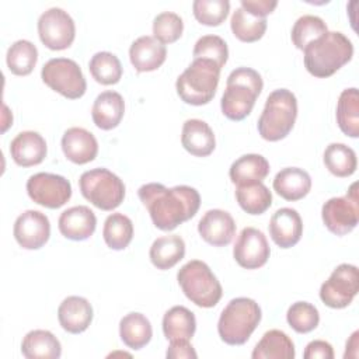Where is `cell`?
<instances>
[{
    "label": "cell",
    "mask_w": 359,
    "mask_h": 359,
    "mask_svg": "<svg viewBox=\"0 0 359 359\" xmlns=\"http://www.w3.org/2000/svg\"><path fill=\"white\" fill-rule=\"evenodd\" d=\"M137 195L153 224L164 231H171L192 219L201 206L199 192L188 185L167 188L160 182H149L137 189Z\"/></svg>",
    "instance_id": "6da1fadb"
},
{
    "label": "cell",
    "mask_w": 359,
    "mask_h": 359,
    "mask_svg": "<svg viewBox=\"0 0 359 359\" xmlns=\"http://www.w3.org/2000/svg\"><path fill=\"white\" fill-rule=\"evenodd\" d=\"M304 52V67L318 79L332 76L353 56L351 39L339 31H327L320 38L311 41Z\"/></svg>",
    "instance_id": "7a4b0ae2"
},
{
    "label": "cell",
    "mask_w": 359,
    "mask_h": 359,
    "mask_svg": "<svg viewBox=\"0 0 359 359\" xmlns=\"http://www.w3.org/2000/svg\"><path fill=\"white\" fill-rule=\"evenodd\" d=\"M264 87L261 74L251 67L234 69L226 81L222 95V112L230 121H243L254 108Z\"/></svg>",
    "instance_id": "3957f363"
},
{
    "label": "cell",
    "mask_w": 359,
    "mask_h": 359,
    "mask_svg": "<svg viewBox=\"0 0 359 359\" xmlns=\"http://www.w3.org/2000/svg\"><path fill=\"white\" fill-rule=\"evenodd\" d=\"M296 118V95L287 88H278L268 95L257 128L262 139L268 142H278L290 133Z\"/></svg>",
    "instance_id": "277c9868"
},
{
    "label": "cell",
    "mask_w": 359,
    "mask_h": 359,
    "mask_svg": "<svg viewBox=\"0 0 359 359\" xmlns=\"http://www.w3.org/2000/svg\"><path fill=\"white\" fill-rule=\"evenodd\" d=\"M261 317V307L255 300L250 297L231 299L219 317L220 339L227 345L245 344L258 327Z\"/></svg>",
    "instance_id": "5b68a950"
},
{
    "label": "cell",
    "mask_w": 359,
    "mask_h": 359,
    "mask_svg": "<svg viewBox=\"0 0 359 359\" xmlns=\"http://www.w3.org/2000/svg\"><path fill=\"white\" fill-rule=\"evenodd\" d=\"M220 67L210 59L198 57L178 76L175 88L180 98L191 105L212 101L220 79Z\"/></svg>",
    "instance_id": "8992f818"
},
{
    "label": "cell",
    "mask_w": 359,
    "mask_h": 359,
    "mask_svg": "<svg viewBox=\"0 0 359 359\" xmlns=\"http://www.w3.org/2000/svg\"><path fill=\"white\" fill-rule=\"evenodd\" d=\"M184 294L198 307H215L222 299L223 289L209 265L199 259L188 261L177 273Z\"/></svg>",
    "instance_id": "52a82bcc"
},
{
    "label": "cell",
    "mask_w": 359,
    "mask_h": 359,
    "mask_svg": "<svg viewBox=\"0 0 359 359\" xmlns=\"http://www.w3.org/2000/svg\"><path fill=\"white\" fill-rule=\"evenodd\" d=\"M81 195L101 210L118 208L125 198L123 181L108 168H93L80 175Z\"/></svg>",
    "instance_id": "ba28073f"
},
{
    "label": "cell",
    "mask_w": 359,
    "mask_h": 359,
    "mask_svg": "<svg viewBox=\"0 0 359 359\" xmlns=\"http://www.w3.org/2000/svg\"><path fill=\"white\" fill-rule=\"evenodd\" d=\"M41 77L49 88L69 100H77L83 97L87 90L84 74L73 59H49L41 70Z\"/></svg>",
    "instance_id": "9c48e42d"
},
{
    "label": "cell",
    "mask_w": 359,
    "mask_h": 359,
    "mask_svg": "<svg viewBox=\"0 0 359 359\" xmlns=\"http://www.w3.org/2000/svg\"><path fill=\"white\" fill-rule=\"evenodd\" d=\"M358 182H353L345 196L330 198L321 208V217L325 227L337 234L351 233L359 222V198Z\"/></svg>",
    "instance_id": "30bf717a"
},
{
    "label": "cell",
    "mask_w": 359,
    "mask_h": 359,
    "mask_svg": "<svg viewBox=\"0 0 359 359\" xmlns=\"http://www.w3.org/2000/svg\"><path fill=\"white\" fill-rule=\"evenodd\" d=\"M359 290V272L352 264L338 265L320 287V299L331 309L349 306Z\"/></svg>",
    "instance_id": "8fae6325"
},
{
    "label": "cell",
    "mask_w": 359,
    "mask_h": 359,
    "mask_svg": "<svg viewBox=\"0 0 359 359\" xmlns=\"http://www.w3.org/2000/svg\"><path fill=\"white\" fill-rule=\"evenodd\" d=\"M38 35L46 48L63 50L73 43L76 25L67 11L60 7H50L38 18Z\"/></svg>",
    "instance_id": "7c38bea8"
},
{
    "label": "cell",
    "mask_w": 359,
    "mask_h": 359,
    "mask_svg": "<svg viewBox=\"0 0 359 359\" xmlns=\"http://www.w3.org/2000/svg\"><path fill=\"white\" fill-rule=\"evenodd\" d=\"M28 196L38 205L57 209L72 196V185L67 178L52 172H36L27 181Z\"/></svg>",
    "instance_id": "4fadbf2b"
},
{
    "label": "cell",
    "mask_w": 359,
    "mask_h": 359,
    "mask_svg": "<svg viewBox=\"0 0 359 359\" xmlns=\"http://www.w3.org/2000/svg\"><path fill=\"white\" fill-rule=\"evenodd\" d=\"M271 248L265 234L255 227H244L234 244L233 257L245 269H258L266 264Z\"/></svg>",
    "instance_id": "5bb4252c"
},
{
    "label": "cell",
    "mask_w": 359,
    "mask_h": 359,
    "mask_svg": "<svg viewBox=\"0 0 359 359\" xmlns=\"http://www.w3.org/2000/svg\"><path fill=\"white\" fill-rule=\"evenodd\" d=\"M14 238L25 250L43 247L50 237V223L45 213L39 210L22 212L14 223Z\"/></svg>",
    "instance_id": "9a60e30c"
},
{
    "label": "cell",
    "mask_w": 359,
    "mask_h": 359,
    "mask_svg": "<svg viewBox=\"0 0 359 359\" xmlns=\"http://www.w3.org/2000/svg\"><path fill=\"white\" fill-rule=\"evenodd\" d=\"M198 231L208 244L224 247L231 243L236 234V222L229 212L210 209L201 217Z\"/></svg>",
    "instance_id": "2e32d148"
},
{
    "label": "cell",
    "mask_w": 359,
    "mask_h": 359,
    "mask_svg": "<svg viewBox=\"0 0 359 359\" xmlns=\"http://www.w3.org/2000/svg\"><path fill=\"white\" fill-rule=\"evenodd\" d=\"M269 236L280 248L296 245L303 234V222L296 209L280 208L269 220Z\"/></svg>",
    "instance_id": "e0dca14e"
},
{
    "label": "cell",
    "mask_w": 359,
    "mask_h": 359,
    "mask_svg": "<svg viewBox=\"0 0 359 359\" xmlns=\"http://www.w3.org/2000/svg\"><path fill=\"white\" fill-rule=\"evenodd\" d=\"M57 227L62 236L73 241H83L91 237L97 227L94 212L84 205L73 206L60 213Z\"/></svg>",
    "instance_id": "ac0fdd59"
},
{
    "label": "cell",
    "mask_w": 359,
    "mask_h": 359,
    "mask_svg": "<svg viewBox=\"0 0 359 359\" xmlns=\"http://www.w3.org/2000/svg\"><path fill=\"white\" fill-rule=\"evenodd\" d=\"M62 150L67 160L74 164H86L93 161L98 153V142L95 136L84 128H69L62 136Z\"/></svg>",
    "instance_id": "d6986e66"
},
{
    "label": "cell",
    "mask_w": 359,
    "mask_h": 359,
    "mask_svg": "<svg viewBox=\"0 0 359 359\" xmlns=\"http://www.w3.org/2000/svg\"><path fill=\"white\" fill-rule=\"evenodd\" d=\"M167 57V48L154 36L143 35L135 39L129 48V59L137 72H153Z\"/></svg>",
    "instance_id": "ffe728a7"
},
{
    "label": "cell",
    "mask_w": 359,
    "mask_h": 359,
    "mask_svg": "<svg viewBox=\"0 0 359 359\" xmlns=\"http://www.w3.org/2000/svg\"><path fill=\"white\" fill-rule=\"evenodd\" d=\"M46 142L38 132H20L10 143V154L15 164L21 167L36 165L46 157Z\"/></svg>",
    "instance_id": "44dd1931"
},
{
    "label": "cell",
    "mask_w": 359,
    "mask_h": 359,
    "mask_svg": "<svg viewBox=\"0 0 359 359\" xmlns=\"http://www.w3.org/2000/svg\"><path fill=\"white\" fill-rule=\"evenodd\" d=\"M57 320L65 331L80 334L93 321V306L86 297L69 296L59 304Z\"/></svg>",
    "instance_id": "7402d4cb"
},
{
    "label": "cell",
    "mask_w": 359,
    "mask_h": 359,
    "mask_svg": "<svg viewBox=\"0 0 359 359\" xmlns=\"http://www.w3.org/2000/svg\"><path fill=\"white\" fill-rule=\"evenodd\" d=\"M125 114L123 97L112 90L102 91L94 100L91 108V118L97 128L102 130H111L116 128Z\"/></svg>",
    "instance_id": "603a6c76"
},
{
    "label": "cell",
    "mask_w": 359,
    "mask_h": 359,
    "mask_svg": "<svg viewBox=\"0 0 359 359\" xmlns=\"http://www.w3.org/2000/svg\"><path fill=\"white\" fill-rule=\"evenodd\" d=\"M181 143L188 153L196 157H206L216 147L215 133L202 119H187L184 122Z\"/></svg>",
    "instance_id": "cb8c5ba5"
},
{
    "label": "cell",
    "mask_w": 359,
    "mask_h": 359,
    "mask_svg": "<svg viewBox=\"0 0 359 359\" xmlns=\"http://www.w3.org/2000/svg\"><path fill=\"white\" fill-rule=\"evenodd\" d=\"M272 187L279 196L293 202L303 199L310 192L311 178L303 168L286 167L275 175Z\"/></svg>",
    "instance_id": "d4e9b609"
},
{
    "label": "cell",
    "mask_w": 359,
    "mask_h": 359,
    "mask_svg": "<svg viewBox=\"0 0 359 359\" xmlns=\"http://www.w3.org/2000/svg\"><path fill=\"white\" fill-rule=\"evenodd\" d=\"M21 353L27 359H57L62 355V345L50 331L32 330L22 338Z\"/></svg>",
    "instance_id": "484cf974"
},
{
    "label": "cell",
    "mask_w": 359,
    "mask_h": 359,
    "mask_svg": "<svg viewBox=\"0 0 359 359\" xmlns=\"http://www.w3.org/2000/svg\"><path fill=\"white\" fill-rule=\"evenodd\" d=\"M185 255V243L178 234H168L156 238L150 247L151 264L161 271L177 265Z\"/></svg>",
    "instance_id": "4316f807"
},
{
    "label": "cell",
    "mask_w": 359,
    "mask_h": 359,
    "mask_svg": "<svg viewBox=\"0 0 359 359\" xmlns=\"http://www.w3.org/2000/svg\"><path fill=\"white\" fill-rule=\"evenodd\" d=\"M119 337L128 348L137 351L150 342L153 328L144 314L128 313L119 321Z\"/></svg>",
    "instance_id": "83f0119b"
},
{
    "label": "cell",
    "mask_w": 359,
    "mask_h": 359,
    "mask_svg": "<svg viewBox=\"0 0 359 359\" xmlns=\"http://www.w3.org/2000/svg\"><path fill=\"white\" fill-rule=\"evenodd\" d=\"M296 355L294 344L280 330L266 331L259 342L255 345L251 358L252 359H293Z\"/></svg>",
    "instance_id": "f1b7e54d"
},
{
    "label": "cell",
    "mask_w": 359,
    "mask_h": 359,
    "mask_svg": "<svg viewBox=\"0 0 359 359\" xmlns=\"http://www.w3.org/2000/svg\"><path fill=\"white\" fill-rule=\"evenodd\" d=\"M269 174V163L268 160L255 153L244 154L234 160L230 165L229 175L233 184H248L255 181H262Z\"/></svg>",
    "instance_id": "f546056e"
},
{
    "label": "cell",
    "mask_w": 359,
    "mask_h": 359,
    "mask_svg": "<svg viewBox=\"0 0 359 359\" xmlns=\"http://www.w3.org/2000/svg\"><path fill=\"white\" fill-rule=\"evenodd\" d=\"M196 330L195 314L184 307L174 306L165 311L163 317V332L168 341L191 339Z\"/></svg>",
    "instance_id": "4dcf8cb0"
},
{
    "label": "cell",
    "mask_w": 359,
    "mask_h": 359,
    "mask_svg": "<svg viewBox=\"0 0 359 359\" xmlns=\"http://www.w3.org/2000/svg\"><path fill=\"white\" fill-rule=\"evenodd\" d=\"M236 199L240 208L250 215H262L272 205V194L262 181L237 185Z\"/></svg>",
    "instance_id": "1f68e13d"
},
{
    "label": "cell",
    "mask_w": 359,
    "mask_h": 359,
    "mask_svg": "<svg viewBox=\"0 0 359 359\" xmlns=\"http://www.w3.org/2000/svg\"><path fill=\"white\" fill-rule=\"evenodd\" d=\"M337 123L349 137L359 136V91L355 87L345 88L337 104Z\"/></svg>",
    "instance_id": "d6a6232c"
},
{
    "label": "cell",
    "mask_w": 359,
    "mask_h": 359,
    "mask_svg": "<svg viewBox=\"0 0 359 359\" xmlns=\"http://www.w3.org/2000/svg\"><path fill=\"white\" fill-rule=\"evenodd\" d=\"M324 164L331 174L344 178L356 171L358 158L353 149L344 143H331L324 150Z\"/></svg>",
    "instance_id": "836d02e7"
},
{
    "label": "cell",
    "mask_w": 359,
    "mask_h": 359,
    "mask_svg": "<svg viewBox=\"0 0 359 359\" xmlns=\"http://www.w3.org/2000/svg\"><path fill=\"white\" fill-rule=\"evenodd\" d=\"M102 237L112 250H125L133 238V223L123 213H112L104 222Z\"/></svg>",
    "instance_id": "e575fe53"
},
{
    "label": "cell",
    "mask_w": 359,
    "mask_h": 359,
    "mask_svg": "<svg viewBox=\"0 0 359 359\" xmlns=\"http://www.w3.org/2000/svg\"><path fill=\"white\" fill-rule=\"evenodd\" d=\"M230 27L234 36L243 42H255L261 39L266 31V18L255 17L243 7L233 11Z\"/></svg>",
    "instance_id": "d590c367"
},
{
    "label": "cell",
    "mask_w": 359,
    "mask_h": 359,
    "mask_svg": "<svg viewBox=\"0 0 359 359\" xmlns=\"http://www.w3.org/2000/svg\"><path fill=\"white\" fill-rule=\"evenodd\" d=\"M7 67L15 76L29 74L38 60L36 46L27 39L15 41L7 50Z\"/></svg>",
    "instance_id": "8d00e7d4"
},
{
    "label": "cell",
    "mask_w": 359,
    "mask_h": 359,
    "mask_svg": "<svg viewBox=\"0 0 359 359\" xmlns=\"http://www.w3.org/2000/svg\"><path fill=\"white\" fill-rule=\"evenodd\" d=\"M93 79L104 86L116 84L122 77V65L116 55L102 50L93 55L88 63Z\"/></svg>",
    "instance_id": "74e56055"
},
{
    "label": "cell",
    "mask_w": 359,
    "mask_h": 359,
    "mask_svg": "<svg viewBox=\"0 0 359 359\" xmlns=\"http://www.w3.org/2000/svg\"><path fill=\"white\" fill-rule=\"evenodd\" d=\"M328 31L327 24L324 20L318 15L306 14L296 20V22L292 27V42L297 49H304L306 45H309L311 41L320 38L323 34Z\"/></svg>",
    "instance_id": "f35d334b"
},
{
    "label": "cell",
    "mask_w": 359,
    "mask_h": 359,
    "mask_svg": "<svg viewBox=\"0 0 359 359\" xmlns=\"http://www.w3.org/2000/svg\"><path fill=\"white\" fill-rule=\"evenodd\" d=\"M287 324L299 334L313 331L320 323V314L316 306L309 302L293 303L286 313Z\"/></svg>",
    "instance_id": "ab89813d"
},
{
    "label": "cell",
    "mask_w": 359,
    "mask_h": 359,
    "mask_svg": "<svg viewBox=\"0 0 359 359\" xmlns=\"http://www.w3.org/2000/svg\"><path fill=\"white\" fill-rule=\"evenodd\" d=\"M192 11L195 18L209 27L220 25L229 15V0H195L192 3Z\"/></svg>",
    "instance_id": "60d3db41"
},
{
    "label": "cell",
    "mask_w": 359,
    "mask_h": 359,
    "mask_svg": "<svg viewBox=\"0 0 359 359\" xmlns=\"http://www.w3.org/2000/svg\"><path fill=\"white\" fill-rule=\"evenodd\" d=\"M192 55L194 59H210L222 69L227 62L229 49L224 39L219 35H203L195 42Z\"/></svg>",
    "instance_id": "b9f144b4"
},
{
    "label": "cell",
    "mask_w": 359,
    "mask_h": 359,
    "mask_svg": "<svg viewBox=\"0 0 359 359\" xmlns=\"http://www.w3.org/2000/svg\"><path fill=\"white\" fill-rule=\"evenodd\" d=\"M182 18L172 11H163L153 20V35L161 43H172L182 35Z\"/></svg>",
    "instance_id": "7bdbcfd3"
},
{
    "label": "cell",
    "mask_w": 359,
    "mask_h": 359,
    "mask_svg": "<svg viewBox=\"0 0 359 359\" xmlns=\"http://www.w3.org/2000/svg\"><path fill=\"white\" fill-rule=\"evenodd\" d=\"M304 359H334V349L330 342L314 339L306 345L303 352Z\"/></svg>",
    "instance_id": "ee69618b"
},
{
    "label": "cell",
    "mask_w": 359,
    "mask_h": 359,
    "mask_svg": "<svg viewBox=\"0 0 359 359\" xmlns=\"http://www.w3.org/2000/svg\"><path fill=\"white\" fill-rule=\"evenodd\" d=\"M276 6V0H241L240 7H243L245 11L255 17L266 18V15L271 14Z\"/></svg>",
    "instance_id": "f6af8a7d"
},
{
    "label": "cell",
    "mask_w": 359,
    "mask_h": 359,
    "mask_svg": "<svg viewBox=\"0 0 359 359\" xmlns=\"http://www.w3.org/2000/svg\"><path fill=\"white\" fill-rule=\"evenodd\" d=\"M165 356L171 359H178V358L191 359V358H196L198 355L188 339H174V341H170V346L165 352Z\"/></svg>",
    "instance_id": "bcb514c9"
},
{
    "label": "cell",
    "mask_w": 359,
    "mask_h": 359,
    "mask_svg": "<svg viewBox=\"0 0 359 359\" xmlns=\"http://www.w3.org/2000/svg\"><path fill=\"white\" fill-rule=\"evenodd\" d=\"M358 337H359V332L355 331L349 341L346 342V351L344 353V358H356L358 356Z\"/></svg>",
    "instance_id": "7dc6e473"
}]
</instances>
